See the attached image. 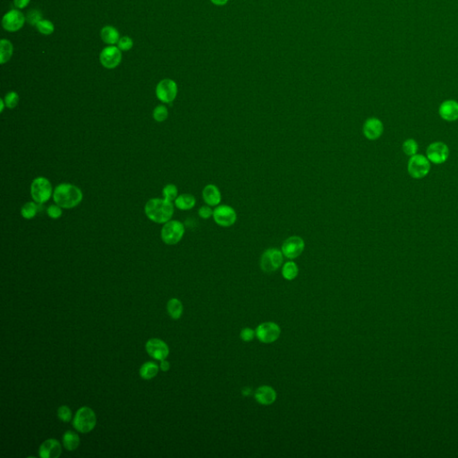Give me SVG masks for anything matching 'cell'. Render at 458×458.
Segmentation results:
<instances>
[{
  "label": "cell",
  "instance_id": "cell-12",
  "mask_svg": "<svg viewBox=\"0 0 458 458\" xmlns=\"http://www.w3.org/2000/svg\"><path fill=\"white\" fill-rule=\"evenodd\" d=\"M255 332L256 337L261 342L270 344L279 339L281 330L279 325L274 322H265L258 326Z\"/></svg>",
  "mask_w": 458,
  "mask_h": 458
},
{
  "label": "cell",
  "instance_id": "cell-23",
  "mask_svg": "<svg viewBox=\"0 0 458 458\" xmlns=\"http://www.w3.org/2000/svg\"><path fill=\"white\" fill-rule=\"evenodd\" d=\"M13 44L8 39H1L0 41V63L4 64L13 56Z\"/></svg>",
  "mask_w": 458,
  "mask_h": 458
},
{
  "label": "cell",
  "instance_id": "cell-29",
  "mask_svg": "<svg viewBox=\"0 0 458 458\" xmlns=\"http://www.w3.org/2000/svg\"><path fill=\"white\" fill-rule=\"evenodd\" d=\"M402 147L405 154L407 155V156H410V157H413V156L417 154L418 150H419L418 143L414 139H407V140H406V141H404Z\"/></svg>",
  "mask_w": 458,
  "mask_h": 458
},
{
  "label": "cell",
  "instance_id": "cell-41",
  "mask_svg": "<svg viewBox=\"0 0 458 458\" xmlns=\"http://www.w3.org/2000/svg\"><path fill=\"white\" fill-rule=\"evenodd\" d=\"M160 369L162 370L163 372H167L170 369V364L166 361V359L162 360L160 363Z\"/></svg>",
  "mask_w": 458,
  "mask_h": 458
},
{
  "label": "cell",
  "instance_id": "cell-6",
  "mask_svg": "<svg viewBox=\"0 0 458 458\" xmlns=\"http://www.w3.org/2000/svg\"><path fill=\"white\" fill-rule=\"evenodd\" d=\"M284 254L282 251L277 248L267 249L262 253L260 261L261 270L265 273H272L279 270L282 266L284 261Z\"/></svg>",
  "mask_w": 458,
  "mask_h": 458
},
{
  "label": "cell",
  "instance_id": "cell-2",
  "mask_svg": "<svg viewBox=\"0 0 458 458\" xmlns=\"http://www.w3.org/2000/svg\"><path fill=\"white\" fill-rule=\"evenodd\" d=\"M83 198L81 189L74 184L62 183L54 189L53 200L63 209H73L77 207Z\"/></svg>",
  "mask_w": 458,
  "mask_h": 458
},
{
  "label": "cell",
  "instance_id": "cell-21",
  "mask_svg": "<svg viewBox=\"0 0 458 458\" xmlns=\"http://www.w3.org/2000/svg\"><path fill=\"white\" fill-rule=\"evenodd\" d=\"M100 37L103 41L107 44L113 46L116 43H118L120 39V35L118 30H116L115 27L113 26L107 25L103 27L100 30Z\"/></svg>",
  "mask_w": 458,
  "mask_h": 458
},
{
  "label": "cell",
  "instance_id": "cell-34",
  "mask_svg": "<svg viewBox=\"0 0 458 458\" xmlns=\"http://www.w3.org/2000/svg\"><path fill=\"white\" fill-rule=\"evenodd\" d=\"M26 20H27L28 22H29L30 24H31V25L36 26L39 21L42 20V14H41L40 11H39V10H37V9H32V10H30V11L27 13Z\"/></svg>",
  "mask_w": 458,
  "mask_h": 458
},
{
  "label": "cell",
  "instance_id": "cell-42",
  "mask_svg": "<svg viewBox=\"0 0 458 458\" xmlns=\"http://www.w3.org/2000/svg\"><path fill=\"white\" fill-rule=\"evenodd\" d=\"M229 0H210V2L212 4H215V5H218V6H223L225 4H227L228 3Z\"/></svg>",
  "mask_w": 458,
  "mask_h": 458
},
{
  "label": "cell",
  "instance_id": "cell-37",
  "mask_svg": "<svg viewBox=\"0 0 458 458\" xmlns=\"http://www.w3.org/2000/svg\"><path fill=\"white\" fill-rule=\"evenodd\" d=\"M133 46V39L127 36L120 38L119 41L117 43V47L121 51H128Z\"/></svg>",
  "mask_w": 458,
  "mask_h": 458
},
{
  "label": "cell",
  "instance_id": "cell-1",
  "mask_svg": "<svg viewBox=\"0 0 458 458\" xmlns=\"http://www.w3.org/2000/svg\"><path fill=\"white\" fill-rule=\"evenodd\" d=\"M173 202L164 198H152L146 202L144 207L147 218L158 224H165L172 219L174 215Z\"/></svg>",
  "mask_w": 458,
  "mask_h": 458
},
{
  "label": "cell",
  "instance_id": "cell-14",
  "mask_svg": "<svg viewBox=\"0 0 458 458\" xmlns=\"http://www.w3.org/2000/svg\"><path fill=\"white\" fill-rule=\"evenodd\" d=\"M26 17L23 15V13L19 10L13 9L4 14V17L2 19V26L4 30L10 32H14L21 30L22 26L24 25Z\"/></svg>",
  "mask_w": 458,
  "mask_h": 458
},
{
  "label": "cell",
  "instance_id": "cell-30",
  "mask_svg": "<svg viewBox=\"0 0 458 458\" xmlns=\"http://www.w3.org/2000/svg\"><path fill=\"white\" fill-rule=\"evenodd\" d=\"M162 196L164 199L167 201H175L177 196H178V189L175 184H168L163 188Z\"/></svg>",
  "mask_w": 458,
  "mask_h": 458
},
{
  "label": "cell",
  "instance_id": "cell-9",
  "mask_svg": "<svg viewBox=\"0 0 458 458\" xmlns=\"http://www.w3.org/2000/svg\"><path fill=\"white\" fill-rule=\"evenodd\" d=\"M178 92V87L175 81L171 79H164L159 81L156 87L157 98L165 104L172 103L176 99Z\"/></svg>",
  "mask_w": 458,
  "mask_h": 458
},
{
  "label": "cell",
  "instance_id": "cell-33",
  "mask_svg": "<svg viewBox=\"0 0 458 458\" xmlns=\"http://www.w3.org/2000/svg\"><path fill=\"white\" fill-rule=\"evenodd\" d=\"M19 100H20L19 95L15 91H10L4 96V101L5 103V107H8L10 109H13L14 107H17Z\"/></svg>",
  "mask_w": 458,
  "mask_h": 458
},
{
  "label": "cell",
  "instance_id": "cell-13",
  "mask_svg": "<svg viewBox=\"0 0 458 458\" xmlns=\"http://www.w3.org/2000/svg\"><path fill=\"white\" fill-rule=\"evenodd\" d=\"M99 61L105 68H116L122 61V51L114 45L108 46L100 52Z\"/></svg>",
  "mask_w": 458,
  "mask_h": 458
},
{
  "label": "cell",
  "instance_id": "cell-25",
  "mask_svg": "<svg viewBox=\"0 0 458 458\" xmlns=\"http://www.w3.org/2000/svg\"><path fill=\"white\" fill-rule=\"evenodd\" d=\"M159 373V367L154 362H147L140 369V375L143 380L153 379Z\"/></svg>",
  "mask_w": 458,
  "mask_h": 458
},
{
  "label": "cell",
  "instance_id": "cell-7",
  "mask_svg": "<svg viewBox=\"0 0 458 458\" xmlns=\"http://www.w3.org/2000/svg\"><path fill=\"white\" fill-rule=\"evenodd\" d=\"M213 219L215 223L221 227H230L236 224L237 213L231 206L219 205L213 210Z\"/></svg>",
  "mask_w": 458,
  "mask_h": 458
},
{
  "label": "cell",
  "instance_id": "cell-19",
  "mask_svg": "<svg viewBox=\"0 0 458 458\" xmlns=\"http://www.w3.org/2000/svg\"><path fill=\"white\" fill-rule=\"evenodd\" d=\"M440 116L442 119L448 122H454L458 120V102L453 99L446 100L441 103L439 109Z\"/></svg>",
  "mask_w": 458,
  "mask_h": 458
},
{
  "label": "cell",
  "instance_id": "cell-43",
  "mask_svg": "<svg viewBox=\"0 0 458 458\" xmlns=\"http://www.w3.org/2000/svg\"><path fill=\"white\" fill-rule=\"evenodd\" d=\"M0 104H1V112L4 111V107L5 106V103H4V99H0Z\"/></svg>",
  "mask_w": 458,
  "mask_h": 458
},
{
  "label": "cell",
  "instance_id": "cell-3",
  "mask_svg": "<svg viewBox=\"0 0 458 458\" xmlns=\"http://www.w3.org/2000/svg\"><path fill=\"white\" fill-rule=\"evenodd\" d=\"M53 193L54 190L52 188L51 183L46 177H36L30 184V195L32 200L38 204H43L49 201V199L53 197Z\"/></svg>",
  "mask_w": 458,
  "mask_h": 458
},
{
  "label": "cell",
  "instance_id": "cell-38",
  "mask_svg": "<svg viewBox=\"0 0 458 458\" xmlns=\"http://www.w3.org/2000/svg\"><path fill=\"white\" fill-rule=\"evenodd\" d=\"M198 215L201 219H209L213 216V210H212L210 206H201V208L198 210Z\"/></svg>",
  "mask_w": 458,
  "mask_h": 458
},
{
  "label": "cell",
  "instance_id": "cell-26",
  "mask_svg": "<svg viewBox=\"0 0 458 458\" xmlns=\"http://www.w3.org/2000/svg\"><path fill=\"white\" fill-rule=\"evenodd\" d=\"M167 312L172 319L177 320L182 316L183 313V304L179 300L173 298L167 303Z\"/></svg>",
  "mask_w": 458,
  "mask_h": 458
},
{
  "label": "cell",
  "instance_id": "cell-36",
  "mask_svg": "<svg viewBox=\"0 0 458 458\" xmlns=\"http://www.w3.org/2000/svg\"><path fill=\"white\" fill-rule=\"evenodd\" d=\"M57 416L64 423H69L72 419V411L67 406H62L57 410Z\"/></svg>",
  "mask_w": 458,
  "mask_h": 458
},
{
  "label": "cell",
  "instance_id": "cell-24",
  "mask_svg": "<svg viewBox=\"0 0 458 458\" xmlns=\"http://www.w3.org/2000/svg\"><path fill=\"white\" fill-rule=\"evenodd\" d=\"M63 445L65 450L73 451L80 445V438L77 434L72 431H67L63 436Z\"/></svg>",
  "mask_w": 458,
  "mask_h": 458
},
{
  "label": "cell",
  "instance_id": "cell-15",
  "mask_svg": "<svg viewBox=\"0 0 458 458\" xmlns=\"http://www.w3.org/2000/svg\"><path fill=\"white\" fill-rule=\"evenodd\" d=\"M146 350L152 358L159 361L166 359L169 355V348L161 339H150L146 343Z\"/></svg>",
  "mask_w": 458,
  "mask_h": 458
},
{
  "label": "cell",
  "instance_id": "cell-5",
  "mask_svg": "<svg viewBox=\"0 0 458 458\" xmlns=\"http://www.w3.org/2000/svg\"><path fill=\"white\" fill-rule=\"evenodd\" d=\"M96 415L90 407L80 408L73 418V425L79 433H88L94 429L96 425Z\"/></svg>",
  "mask_w": 458,
  "mask_h": 458
},
{
  "label": "cell",
  "instance_id": "cell-28",
  "mask_svg": "<svg viewBox=\"0 0 458 458\" xmlns=\"http://www.w3.org/2000/svg\"><path fill=\"white\" fill-rule=\"evenodd\" d=\"M299 272L298 266L296 265V262L294 261H287L283 266L282 275L283 277L287 280H293L296 279Z\"/></svg>",
  "mask_w": 458,
  "mask_h": 458
},
{
  "label": "cell",
  "instance_id": "cell-35",
  "mask_svg": "<svg viewBox=\"0 0 458 458\" xmlns=\"http://www.w3.org/2000/svg\"><path fill=\"white\" fill-rule=\"evenodd\" d=\"M63 208H61L57 204H52L47 208V214L50 219H58L62 217L63 215Z\"/></svg>",
  "mask_w": 458,
  "mask_h": 458
},
{
  "label": "cell",
  "instance_id": "cell-27",
  "mask_svg": "<svg viewBox=\"0 0 458 458\" xmlns=\"http://www.w3.org/2000/svg\"><path fill=\"white\" fill-rule=\"evenodd\" d=\"M38 212V203L33 201H28L21 207V215L23 219H32Z\"/></svg>",
  "mask_w": 458,
  "mask_h": 458
},
{
  "label": "cell",
  "instance_id": "cell-18",
  "mask_svg": "<svg viewBox=\"0 0 458 458\" xmlns=\"http://www.w3.org/2000/svg\"><path fill=\"white\" fill-rule=\"evenodd\" d=\"M202 199L207 205L210 207H217L220 204L222 200V195L220 190L217 185L209 184L206 185L202 190Z\"/></svg>",
  "mask_w": 458,
  "mask_h": 458
},
{
  "label": "cell",
  "instance_id": "cell-31",
  "mask_svg": "<svg viewBox=\"0 0 458 458\" xmlns=\"http://www.w3.org/2000/svg\"><path fill=\"white\" fill-rule=\"evenodd\" d=\"M36 28L43 35L52 34L54 32V30H55V27H54V24L52 23V21L45 20V19H42L41 21H39L37 23Z\"/></svg>",
  "mask_w": 458,
  "mask_h": 458
},
{
  "label": "cell",
  "instance_id": "cell-4",
  "mask_svg": "<svg viewBox=\"0 0 458 458\" xmlns=\"http://www.w3.org/2000/svg\"><path fill=\"white\" fill-rule=\"evenodd\" d=\"M185 232L184 224L178 220L170 219L167 223L163 224L160 236L163 242L168 245L178 244L183 239Z\"/></svg>",
  "mask_w": 458,
  "mask_h": 458
},
{
  "label": "cell",
  "instance_id": "cell-16",
  "mask_svg": "<svg viewBox=\"0 0 458 458\" xmlns=\"http://www.w3.org/2000/svg\"><path fill=\"white\" fill-rule=\"evenodd\" d=\"M363 132L368 140L376 141L384 132V125L377 117H370L364 122Z\"/></svg>",
  "mask_w": 458,
  "mask_h": 458
},
{
  "label": "cell",
  "instance_id": "cell-8",
  "mask_svg": "<svg viewBox=\"0 0 458 458\" xmlns=\"http://www.w3.org/2000/svg\"><path fill=\"white\" fill-rule=\"evenodd\" d=\"M431 170V161L424 155L416 154L408 162V173L413 178L421 179L428 175Z\"/></svg>",
  "mask_w": 458,
  "mask_h": 458
},
{
  "label": "cell",
  "instance_id": "cell-39",
  "mask_svg": "<svg viewBox=\"0 0 458 458\" xmlns=\"http://www.w3.org/2000/svg\"><path fill=\"white\" fill-rule=\"evenodd\" d=\"M256 336V332L254 330L250 329V328H245L244 330L241 331L240 333V337L241 339H243L245 342H250L252 341L254 337Z\"/></svg>",
  "mask_w": 458,
  "mask_h": 458
},
{
  "label": "cell",
  "instance_id": "cell-20",
  "mask_svg": "<svg viewBox=\"0 0 458 458\" xmlns=\"http://www.w3.org/2000/svg\"><path fill=\"white\" fill-rule=\"evenodd\" d=\"M254 397L259 404L263 406H269L276 401L277 393L271 387L261 386L255 391Z\"/></svg>",
  "mask_w": 458,
  "mask_h": 458
},
{
  "label": "cell",
  "instance_id": "cell-10",
  "mask_svg": "<svg viewBox=\"0 0 458 458\" xmlns=\"http://www.w3.org/2000/svg\"><path fill=\"white\" fill-rule=\"evenodd\" d=\"M305 248L304 240L298 236H293L288 237L283 243L281 251L285 257L290 260H294L299 257Z\"/></svg>",
  "mask_w": 458,
  "mask_h": 458
},
{
  "label": "cell",
  "instance_id": "cell-32",
  "mask_svg": "<svg viewBox=\"0 0 458 458\" xmlns=\"http://www.w3.org/2000/svg\"><path fill=\"white\" fill-rule=\"evenodd\" d=\"M167 116H168V110H167V107H165L164 105H159L155 107L153 110V118L155 121L161 123L167 120Z\"/></svg>",
  "mask_w": 458,
  "mask_h": 458
},
{
  "label": "cell",
  "instance_id": "cell-22",
  "mask_svg": "<svg viewBox=\"0 0 458 458\" xmlns=\"http://www.w3.org/2000/svg\"><path fill=\"white\" fill-rule=\"evenodd\" d=\"M195 204H196V199L193 195L189 194V193L180 194L175 200V206L178 210H192Z\"/></svg>",
  "mask_w": 458,
  "mask_h": 458
},
{
  "label": "cell",
  "instance_id": "cell-17",
  "mask_svg": "<svg viewBox=\"0 0 458 458\" xmlns=\"http://www.w3.org/2000/svg\"><path fill=\"white\" fill-rule=\"evenodd\" d=\"M62 453V448L59 442L50 439L44 441L39 447V454L41 458H57Z\"/></svg>",
  "mask_w": 458,
  "mask_h": 458
},
{
  "label": "cell",
  "instance_id": "cell-11",
  "mask_svg": "<svg viewBox=\"0 0 458 458\" xmlns=\"http://www.w3.org/2000/svg\"><path fill=\"white\" fill-rule=\"evenodd\" d=\"M450 152V148L446 143L442 141H436L428 146L426 154L431 162L441 165L448 160Z\"/></svg>",
  "mask_w": 458,
  "mask_h": 458
},
{
  "label": "cell",
  "instance_id": "cell-40",
  "mask_svg": "<svg viewBox=\"0 0 458 458\" xmlns=\"http://www.w3.org/2000/svg\"><path fill=\"white\" fill-rule=\"evenodd\" d=\"M30 0H13V4L19 9L25 8L30 4Z\"/></svg>",
  "mask_w": 458,
  "mask_h": 458
}]
</instances>
